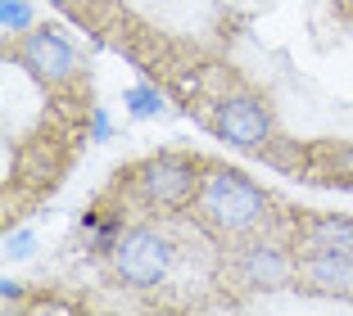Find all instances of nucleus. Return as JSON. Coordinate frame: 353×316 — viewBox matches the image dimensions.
Segmentation results:
<instances>
[{
    "instance_id": "obj_1",
    "label": "nucleus",
    "mask_w": 353,
    "mask_h": 316,
    "mask_svg": "<svg viewBox=\"0 0 353 316\" xmlns=\"http://www.w3.org/2000/svg\"><path fill=\"white\" fill-rule=\"evenodd\" d=\"M195 217L218 235H250L268 217V194L231 167H208L195 194Z\"/></svg>"
},
{
    "instance_id": "obj_2",
    "label": "nucleus",
    "mask_w": 353,
    "mask_h": 316,
    "mask_svg": "<svg viewBox=\"0 0 353 316\" xmlns=\"http://www.w3.org/2000/svg\"><path fill=\"white\" fill-rule=\"evenodd\" d=\"M172 240H168L163 231H154V226H132V231L118 235V244L109 249V262H114L118 280H123L127 289H154L168 280V271H172Z\"/></svg>"
},
{
    "instance_id": "obj_3",
    "label": "nucleus",
    "mask_w": 353,
    "mask_h": 316,
    "mask_svg": "<svg viewBox=\"0 0 353 316\" xmlns=\"http://www.w3.org/2000/svg\"><path fill=\"white\" fill-rule=\"evenodd\" d=\"M199 181H204V176H199V163L186 158V154H154V158H145V163L132 172L136 194H141L145 204H154V208L195 204Z\"/></svg>"
},
{
    "instance_id": "obj_4",
    "label": "nucleus",
    "mask_w": 353,
    "mask_h": 316,
    "mask_svg": "<svg viewBox=\"0 0 353 316\" xmlns=\"http://www.w3.org/2000/svg\"><path fill=\"white\" fill-rule=\"evenodd\" d=\"M14 59L46 86H59V82H68V77L77 72V50L63 41L54 28H28L23 41H19V50H14Z\"/></svg>"
},
{
    "instance_id": "obj_5",
    "label": "nucleus",
    "mask_w": 353,
    "mask_h": 316,
    "mask_svg": "<svg viewBox=\"0 0 353 316\" xmlns=\"http://www.w3.org/2000/svg\"><path fill=\"white\" fill-rule=\"evenodd\" d=\"M213 127L231 149H263L272 140V113L259 95H227L218 104Z\"/></svg>"
},
{
    "instance_id": "obj_6",
    "label": "nucleus",
    "mask_w": 353,
    "mask_h": 316,
    "mask_svg": "<svg viewBox=\"0 0 353 316\" xmlns=\"http://www.w3.org/2000/svg\"><path fill=\"white\" fill-rule=\"evenodd\" d=\"M236 271L250 289H281L299 275V257H290L281 244H245L236 257Z\"/></svg>"
},
{
    "instance_id": "obj_7",
    "label": "nucleus",
    "mask_w": 353,
    "mask_h": 316,
    "mask_svg": "<svg viewBox=\"0 0 353 316\" xmlns=\"http://www.w3.org/2000/svg\"><path fill=\"white\" fill-rule=\"evenodd\" d=\"M299 275L312 294L331 298H353V257L349 253H303Z\"/></svg>"
},
{
    "instance_id": "obj_8",
    "label": "nucleus",
    "mask_w": 353,
    "mask_h": 316,
    "mask_svg": "<svg viewBox=\"0 0 353 316\" xmlns=\"http://www.w3.org/2000/svg\"><path fill=\"white\" fill-rule=\"evenodd\" d=\"M299 244H303V253H349L353 257V217H335V213L308 217L299 231Z\"/></svg>"
},
{
    "instance_id": "obj_9",
    "label": "nucleus",
    "mask_w": 353,
    "mask_h": 316,
    "mask_svg": "<svg viewBox=\"0 0 353 316\" xmlns=\"http://www.w3.org/2000/svg\"><path fill=\"white\" fill-rule=\"evenodd\" d=\"M123 100H127V109H132L136 118H159V113H163V95H159L154 86H145V82L132 86Z\"/></svg>"
},
{
    "instance_id": "obj_10",
    "label": "nucleus",
    "mask_w": 353,
    "mask_h": 316,
    "mask_svg": "<svg viewBox=\"0 0 353 316\" xmlns=\"http://www.w3.org/2000/svg\"><path fill=\"white\" fill-rule=\"evenodd\" d=\"M0 28L5 32H28L32 28V5L28 0H0Z\"/></svg>"
},
{
    "instance_id": "obj_11",
    "label": "nucleus",
    "mask_w": 353,
    "mask_h": 316,
    "mask_svg": "<svg viewBox=\"0 0 353 316\" xmlns=\"http://www.w3.org/2000/svg\"><path fill=\"white\" fill-rule=\"evenodd\" d=\"M32 249H37V235H32V231L5 235V253H10V257H32Z\"/></svg>"
},
{
    "instance_id": "obj_12",
    "label": "nucleus",
    "mask_w": 353,
    "mask_h": 316,
    "mask_svg": "<svg viewBox=\"0 0 353 316\" xmlns=\"http://www.w3.org/2000/svg\"><path fill=\"white\" fill-rule=\"evenodd\" d=\"M91 131H95V140H104V136H109V113H104V109L91 113Z\"/></svg>"
},
{
    "instance_id": "obj_13",
    "label": "nucleus",
    "mask_w": 353,
    "mask_h": 316,
    "mask_svg": "<svg viewBox=\"0 0 353 316\" xmlns=\"http://www.w3.org/2000/svg\"><path fill=\"white\" fill-rule=\"evenodd\" d=\"M19 294H23V289H19V280H10V275H5V280H0V298H5V303H14Z\"/></svg>"
},
{
    "instance_id": "obj_14",
    "label": "nucleus",
    "mask_w": 353,
    "mask_h": 316,
    "mask_svg": "<svg viewBox=\"0 0 353 316\" xmlns=\"http://www.w3.org/2000/svg\"><path fill=\"white\" fill-rule=\"evenodd\" d=\"M54 5H63V0H54Z\"/></svg>"
}]
</instances>
